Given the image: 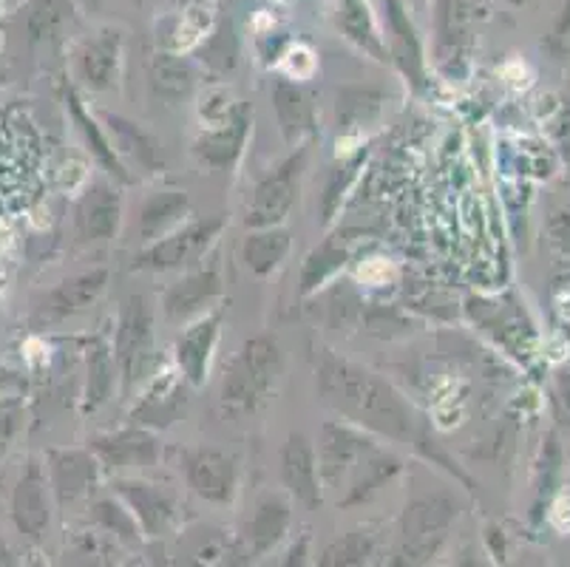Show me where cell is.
I'll list each match as a JSON object with an SVG mask.
<instances>
[{
  "label": "cell",
  "instance_id": "cell-1",
  "mask_svg": "<svg viewBox=\"0 0 570 567\" xmlns=\"http://www.w3.org/2000/svg\"><path fill=\"white\" fill-rule=\"evenodd\" d=\"M313 378L321 403L344 423L370 431L383 443L412 446L414 451L429 443L414 405L364 363L321 346L313 355Z\"/></svg>",
  "mask_w": 570,
  "mask_h": 567
},
{
  "label": "cell",
  "instance_id": "cell-2",
  "mask_svg": "<svg viewBox=\"0 0 570 567\" xmlns=\"http://www.w3.org/2000/svg\"><path fill=\"white\" fill-rule=\"evenodd\" d=\"M460 517V502L452 491L434 488L417 491L406 502L397 522V537L383 567H429L445 548Z\"/></svg>",
  "mask_w": 570,
  "mask_h": 567
},
{
  "label": "cell",
  "instance_id": "cell-3",
  "mask_svg": "<svg viewBox=\"0 0 570 567\" xmlns=\"http://www.w3.org/2000/svg\"><path fill=\"white\" fill-rule=\"evenodd\" d=\"M282 346L273 335H253L227 361L219 383V403L227 414H253L282 378Z\"/></svg>",
  "mask_w": 570,
  "mask_h": 567
},
{
  "label": "cell",
  "instance_id": "cell-4",
  "mask_svg": "<svg viewBox=\"0 0 570 567\" xmlns=\"http://www.w3.org/2000/svg\"><path fill=\"white\" fill-rule=\"evenodd\" d=\"M157 306L151 295L131 293L119 301L117 326H114V363L119 372V392L131 398L134 389L151 374L157 363Z\"/></svg>",
  "mask_w": 570,
  "mask_h": 567
},
{
  "label": "cell",
  "instance_id": "cell-5",
  "mask_svg": "<svg viewBox=\"0 0 570 567\" xmlns=\"http://www.w3.org/2000/svg\"><path fill=\"white\" fill-rule=\"evenodd\" d=\"M225 227L227 218L222 213L190 218L176 231H170L168 236L139 250L131 258V270H139V273H176V270H183L185 273L207 256V250L214 247Z\"/></svg>",
  "mask_w": 570,
  "mask_h": 567
},
{
  "label": "cell",
  "instance_id": "cell-6",
  "mask_svg": "<svg viewBox=\"0 0 570 567\" xmlns=\"http://www.w3.org/2000/svg\"><path fill=\"white\" fill-rule=\"evenodd\" d=\"M309 159V143L293 148V154L278 163L267 176L256 182L250 199L245 205V227L247 231H264V227H278L287 222L289 211L298 202L302 190L304 168Z\"/></svg>",
  "mask_w": 570,
  "mask_h": 567
},
{
  "label": "cell",
  "instance_id": "cell-7",
  "mask_svg": "<svg viewBox=\"0 0 570 567\" xmlns=\"http://www.w3.org/2000/svg\"><path fill=\"white\" fill-rule=\"evenodd\" d=\"M383 440H377L370 431L357 429V426L344 423V420H326L318 434V468L324 488L344 491L346 482L352 480L357 468L364 466L366 457L377 451Z\"/></svg>",
  "mask_w": 570,
  "mask_h": 567
},
{
  "label": "cell",
  "instance_id": "cell-8",
  "mask_svg": "<svg viewBox=\"0 0 570 567\" xmlns=\"http://www.w3.org/2000/svg\"><path fill=\"white\" fill-rule=\"evenodd\" d=\"M183 475L190 491L207 502V506H233L238 493V471L236 454L219 446H190L183 451Z\"/></svg>",
  "mask_w": 570,
  "mask_h": 567
},
{
  "label": "cell",
  "instance_id": "cell-9",
  "mask_svg": "<svg viewBox=\"0 0 570 567\" xmlns=\"http://www.w3.org/2000/svg\"><path fill=\"white\" fill-rule=\"evenodd\" d=\"M88 451L97 457L102 471L122 477L159 466V460H163V440H159L154 429L134 423L126 426V429L95 434L88 440Z\"/></svg>",
  "mask_w": 570,
  "mask_h": 567
},
{
  "label": "cell",
  "instance_id": "cell-10",
  "mask_svg": "<svg viewBox=\"0 0 570 567\" xmlns=\"http://www.w3.org/2000/svg\"><path fill=\"white\" fill-rule=\"evenodd\" d=\"M480 9V0H434V66L445 77H458L465 69L471 26Z\"/></svg>",
  "mask_w": 570,
  "mask_h": 567
},
{
  "label": "cell",
  "instance_id": "cell-11",
  "mask_svg": "<svg viewBox=\"0 0 570 567\" xmlns=\"http://www.w3.org/2000/svg\"><path fill=\"white\" fill-rule=\"evenodd\" d=\"M383 20V43L389 51V66H395L414 91L426 86L429 62L423 38L417 35V26L409 18L403 0H381Z\"/></svg>",
  "mask_w": 570,
  "mask_h": 567
},
{
  "label": "cell",
  "instance_id": "cell-12",
  "mask_svg": "<svg viewBox=\"0 0 570 567\" xmlns=\"http://www.w3.org/2000/svg\"><path fill=\"white\" fill-rule=\"evenodd\" d=\"M289 528H293V499L278 491L262 493L242 528V539L236 545L238 554L250 565H258L264 556L287 542Z\"/></svg>",
  "mask_w": 570,
  "mask_h": 567
},
{
  "label": "cell",
  "instance_id": "cell-13",
  "mask_svg": "<svg viewBox=\"0 0 570 567\" xmlns=\"http://www.w3.org/2000/svg\"><path fill=\"white\" fill-rule=\"evenodd\" d=\"M111 493L131 511L139 530H142V537L159 539L174 528L179 502H176L168 488L139 480V477H114Z\"/></svg>",
  "mask_w": 570,
  "mask_h": 567
},
{
  "label": "cell",
  "instance_id": "cell-14",
  "mask_svg": "<svg viewBox=\"0 0 570 567\" xmlns=\"http://www.w3.org/2000/svg\"><path fill=\"white\" fill-rule=\"evenodd\" d=\"M253 128V106L250 102H236L225 111V117L216 125L205 128L194 139V154L202 165L214 170H230L245 154L247 137Z\"/></svg>",
  "mask_w": 570,
  "mask_h": 567
},
{
  "label": "cell",
  "instance_id": "cell-15",
  "mask_svg": "<svg viewBox=\"0 0 570 567\" xmlns=\"http://www.w3.org/2000/svg\"><path fill=\"white\" fill-rule=\"evenodd\" d=\"M278 475H282L287 497L302 508L315 511L324 502L318 451H315V443L304 431H293L284 440L282 454H278Z\"/></svg>",
  "mask_w": 570,
  "mask_h": 567
},
{
  "label": "cell",
  "instance_id": "cell-16",
  "mask_svg": "<svg viewBox=\"0 0 570 567\" xmlns=\"http://www.w3.org/2000/svg\"><path fill=\"white\" fill-rule=\"evenodd\" d=\"M9 514H12L14 528L26 539L40 542L51 525V486L46 477V466L40 460H29L20 471L18 482L12 488L9 499Z\"/></svg>",
  "mask_w": 570,
  "mask_h": 567
},
{
  "label": "cell",
  "instance_id": "cell-17",
  "mask_svg": "<svg viewBox=\"0 0 570 567\" xmlns=\"http://www.w3.org/2000/svg\"><path fill=\"white\" fill-rule=\"evenodd\" d=\"M222 335V310H210L199 319L188 321L174 343L176 372L183 374L185 383L194 389L205 387L210 363H214L216 346Z\"/></svg>",
  "mask_w": 570,
  "mask_h": 567
},
{
  "label": "cell",
  "instance_id": "cell-18",
  "mask_svg": "<svg viewBox=\"0 0 570 567\" xmlns=\"http://www.w3.org/2000/svg\"><path fill=\"white\" fill-rule=\"evenodd\" d=\"M100 462L86 449H51L46 454V477L57 506L69 508L88 499L100 482Z\"/></svg>",
  "mask_w": 570,
  "mask_h": 567
},
{
  "label": "cell",
  "instance_id": "cell-19",
  "mask_svg": "<svg viewBox=\"0 0 570 567\" xmlns=\"http://www.w3.org/2000/svg\"><path fill=\"white\" fill-rule=\"evenodd\" d=\"M108 278H111V273H108L106 267H91L71 275V278L60 281L57 287H51L49 293H46V299L40 301V306L35 310V324H60V321L75 319L80 312L91 310V306L100 301V295L106 293Z\"/></svg>",
  "mask_w": 570,
  "mask_h": 567
},
{
  "label": "cell",
  "instance_id": "cell-20",
  "mask_svg": "<svg viewBox=\"0 0 570 567\" xmlns=\"http://www.w3.org/2000/svg\"><path fill=\"white\" fill-rule=\"evenodd\" d=\"M222 273L216 264L190 267L179 281H174L163 295V315L170 324L185 326L188 321L210 312V304L222 295Z\"/></svg>",
  "mask_w": 570,
  "mask_h": 567
},
{
  "label": "cell",
  "instance_id": "cell-21",
  "mask_svg": "<svg viewBox=\"0 0 570 567\" xmlns=\"http://www.w3.org/2000/svg\"><path fill=\"white\" fill-rule=\"evenodd\" d=\"M119 222H122V194H119V187L108 179L91 182V187L77 202V236L91 244L111 242L119 231Z\"/></svg>",
  "mask_w": 570,
  "mask_h": 567
},
{
  "label": "cell",
  "instance_id": "cell-22",
  "mask_svg": "<svg viewBox=\"0 0 570 567\" xmlns=\"http://www.w3.org/2000/svg\"><path fill=\"white\" fill-rule=\"evenodd\" d=\"M273 111L278 119V131H282L284 143L289 148H298V145H307L309 139L318 131V111H315L313 94L302 86V82L293 80H276L273 86Z\"/></svg>",
  "mask_w": 570,
  "mask_h": 567
},
{
  "label": "cell",
  "instance_id": "cell-23",
  "mask_svg": "<svg viewBox=\"0 0 570 567\" xmlns=\"http://www.w3.org/2000/svg\"><path fill=\"white\" fill-rule=\"evenodd\" d=\"M122 62V31L100 29L77 51V75L91 91H108L119 77Z\"/></svg>",
  "mask_w": 570,
  "mask_h": 567
},
{
  "label": "cell",
  "instance_id": "cell-24",
  "mask_svg": "<svg viewBox=\"0 0 570 567\" xmlns=\"http://www.w3.org/2000/svg\"><path fill=\"white\" fill-rule=\"evenodd\" d=\"M190 213V199L185 190H159L151 199H145L139 207V216L134 222V242L139 250L154 244L157 238L168 236L179 225H185V218Z\"/></svg>",
  "mask_w": 570,
  "mask_h": 567
},
{
  "label": "cell",
  "instance_id": "cell-25",
  "mask_svg": "<svg viewBox=\"0 0 570 567\" xmlns=\"http://www.w3.org/2000/svg\"><path fill=\"white\" fill-rule=\"evenodd\" d=\"M403 468H406V460H403L395 449H389V446L383 443L381 449L372 451V454L366 457L364 466L357 468L355 475H352V480L346 482L344 497L338 499V508L364 506L366 499H372L381 488H386V482L395 480Z\"/></svg>",
  "mask_w": 570,
  "mask_h": 567
},
{
  "label": "cell",
  "instance_id": "cell-26",
  "mask_svg": "<svg viewBox=\"0 0 570 567\" xmlns=\"http://www.w3.org/2000/svg\"><path fill=\"white\" fill-rule=\"evenodd\" d=\"M338 29L357 51L386 66L389 51L383 43V31L366 0H338Z\"/></svg>",
  "mask_w": 570,
  "mask_h": 567
},
{
  "label": "cell",
  "instance_id": "cell-27",
  "mask_svg": "<svg viewBox=\"0 0 570 567\" xmlns=\"http://www.w3.org/2000/svg\"><path fill=\"white\" fill-rule=\"evenodd\" d=\"M293 247V233L284 225L264 227V231H247L245 242H242V262L258 278L276 273L289 256Z\"/></svg>",
  "mask_w": 570,
  "mask_h": 567
},
{
  "label": "cell",
  "instance_id": "cell-28",
  "mask_svg": "<svg viewBox=\"0 0 570 567\" xmlns=\"http://www.w3.org/2000/svg\"><path fill=\"white\" fill-rule=\"evenodd\" d=\"M185 378L176 372V378H168L165 383L154 381L151 389L142 394L139 405H134V423L145 426V429L157 431L159 426L174 423L176 414L185 409L183 394Z\"/></svg>",
  "mask_w": 570,
  "mask_h": 567
},
{
  "label": "cell",
  "instance_id": "cell-29",
  "mask_svg": "<svg viewBox=\"0 0 570 567\" xmlns=\"http://www.w3.org/2000/svg\"><path fill=\"white\" fill-rule=\"evenodd\" d=\"M377 534L372 528H352L321 548L315 567H366L377 556Z\"/></svg>",
  "mask_w": 570,
  "mask_h": 567
},
{
  "label": "cell",
  "instance_id": "cell-30",
  "mask_svg": "<svg viewBox=\"0 0 570 567\" xmlns=\"http://www.w3.org/2000/svg\"><path fill=\"white\" fill-rule=\"evenodd\" d=\"M86 412H97V409H102L114 398L119 387V372L117 363H114L111 343L95 338L86 352Z\"/></svg>",
  "mask_w": 570,
  "mask_h": 567
},
{
  "label": "cell",
  "instance_id": "cell-31",
  "mask_svg": "<svg viewBox=\"0 0 570 567\" xmlns=\"http://www.w3.org/2000/svg\"><path fill=\"white\" fill-rule=\"evenodd\" d=\"M69 111H71V117H75L77 128H80V134H82V139H86L91 156H95L97 163H100V168L106 170L108 176H114L117 182H131L128 165L119 159V154L114 150L111 139H108L106 131H102V125L97 123V119L91 117L86 108H82L80 97H77L75 91H69Z\"/></svg>",
  "mask_w": 570,
  "mask_h": 567
},
{
  "label": "cell",
  "instance_id": "cell-32",
  "mask_svg": "<svg viewBox=\"0 0 570 567\" xmlns=\"http://www.w3.org/2000/svg\"><path fill=\"white\" fill-rule=\"evenodd\" d=\"M346 262H350V250H346L344 244L335 242V238H324V242H321L318 247H315L313 253L304 258L302 295L318 293L326 281L344 270Z\"/></svg>",
  "mask_w": 570,
  "mask_h": 567
},
{
  "label": "cell",
  "instance_id": "cell-33",
  "mask_svg": "<svg viewBox=\"0 0 570 567\" xmlns=\"http://www.w3.org/2000/svg\"><path fill=\"white\" fill-rule=\"evenodd\" d=\"M559 471H562V446H559L557 434L546 437L542 446V457L537 462V488H533V508H531V522L539 525L546 517V508L551 506L553 493L559 486Z\"/></svg>",
  "mask_w": 570,
  "mask_h": 567
},
{
  "label": "cell",
  "instance_id": "cell-34",
  "mask_svg": "<svg viewBox=\"0 0 570 567\" xmlns=\"http://www.w3.org/2000/svg\"><path fill=\"white\" fill-rule=\"evenodd\" d=\"M102 119H106L108 128H111L114 137H117L119 159H122V154L134 156L139 168H154L157 163H163V159H159L157 143H154L139 125L128 123V119H122L119 114H102Z\"/></svg>",
  "mask_w": 570,
  "mask_h": 567
},
{
  "label": "cell",
  "instance_id": "cell-35",
  "mask_svg": "<svg viewBox=\"0 0 570 567\" xmlns=\"http://www.w3.org/2000/svg\"><path fill=\"white\" fill-rule=\"evenodd\" d=\"M91 522L100 525L106 534H114V537H119L128 545H137L142 539V530H139L137 519L131 517V511L114 493L91 502Z\"/></svg>",
  "mask_w": 570,
  "mask_h": 567
},
{
  "label": "cell",
  "instance_id": "cell-36",
  "mask_svg": "<svg viewBox=\"0 0 570 567\" xmlns=\"http://www.w3.org/2000/svg\"><path fill=\"white\" fill-rule=\"evenodd\" d=\"M154 86L165 94V97H185L194 88V69L190 62L176 55H157L151 66Z\"/></svg>",
  "mask_w": 570,
  "mask_h": 567
},
{
  "label": "cell",
  "instance_id": "cell-37",
  "mask_svg": "<svg viewBox=\"0 0 570 567\" xmlns=\"http://www.w3.org/2000/svg\"><path fill=\"white\" fill-rule=\"evenodd\" d=\"M258 567H313V537L302 534V537L289 539L282 548L264 556Z\"/></svg>",
  "mask_w": 570,
  "mask_h": 567
},
{
  "label": "cell",
  "instance_id": "cell-38",
  "mask_svg": "<svg viewBox=\"0 0 570 567\" xmlns=\"http://www.w3.org/2000/svg\"><path fill=\"white\" fill-rule=\"evenodd\" d=\"M553 412H557L559 426L570 429V372L562 369L553 378Z\"/></svg>",
  "mask_w": 570,
  "mask_h": 567
},
{
  "label": "cell",
  "instance_id": "cell-39",
  "mask_svg": "<svg viewBox=\"0 0 570 567\" xmlns=\"http://www.w3.org/2000/svg\"><path fill=\"white\" fill-rule=\"evenodd\" d=\"M18 426H20V405L18 403L0 405V457L7 454V449L12 446L14 434H18Z\"/></svg>",
  "mask_w": 570,
  "mask_h": 567
},
{
  "label": "cell",
  "instance_id": "cell-40",
  "mask_svg": "<svg viewBox=\"0 0 570 567\" xmlns=\"http://www.w3.org/2000/svg\"><path fill=\"white\" fill-rule=\"evenodd\" d=\"M553 35L559 40L570 38V0H562V9L557 14V23H553Z\"/></svg>",
  "mask_w": 570,
  "mask_h": 567
},
{
  "label": "cell",
  "instance_id": "cell-41",
  "mask_svg": "<svg viewBox=\"0 0 570 567\" xmlns=\"http://www.w3.org/2000/svg\"><path fill=\"white\" fill-rule=\"evenodd\" d=\"M0 567H20V556L7 539L0 537Z\"/></svg>",
  "mask_w": 570,
  "mask_h": 567
},
{
  "label": "cell",
  "instance_id": "cell-42",
  "mask_svg": "<svg viewBox=\"0 0 570 567\" xmlns=\"http://www.w3.org/2000/svg\"><path fill=\"white\" fill-rule=\"evenodd\" d=\"M454 567H485V561L474 548H465L463 554H460V559L454 561Z\"/></svg>",
  "mask_w": 570,
  "mask_h": 567
},
{
  "label": "cell",
  "instance_id": "cell-43",
  "mask_svg": "<svg viewBox=\"0 0 570 567\" xmlns=\"http://www.w3.org/2000/svg\"><path fill=\"white\" fill-rule=\"evenodd\" d=\"M502 3H508V7H514V9H520V7H525L528 0H502Z\"/></svg>",
  "mask_w": 570,
  "mask_h": 567
}]
</instances>
